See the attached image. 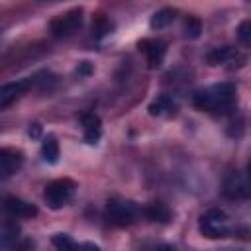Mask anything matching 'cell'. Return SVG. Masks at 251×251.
I'll return each instance as SVG.
<instances>
[{
	"instance_id": "6da1fadb",
	"label": "cell",
	"mask_w": 251,
	"mask_h": 251,
	"mask_svg": "<svg viewBox=\"0 0 251 251\" xmlns=\"http://www.w3.org/2000/svg\"><path fill=\"white\" fill-rule=\"evenodd\" d=\"M235 100H237V88L233 82L204 86L192 94V106L200 112H226L233 108Z\"/></svg>"
},
{
	"instance_id": "7a4b0ae2",
	"label": "cell",
	"mask_w": 251,
	"mask_h": 251,
	"mask_svg": "<svg viewBox=\"0 0 251 251\" xmlns=\"http://www.w3.org/2000/svg\"><path fill=\"white\" fill-rule=\"evenodd\" d=\"M198 229L208 239H224V237H229L235 233V226H233L231 218L224 210H218V208L206 210L200 216Z\"/></svg>"
},
{
	"instance_id": "3957f363",
	"label": "cell",
	"mask_w": 251,
	"mask_h": 251,
	"mask_svg": "<svg viewBox=\"0 0 251 251\" xmlns=\"http://www.w3.org/2000/svg\"><path fill=\"white\" fill-rule=\"evenodd\" d=\"M143 214V208L127 198H108L106 200V218L116 226H129Z\"/></svg>"
},
{
	"instance_id": "277c9868",
	"label": "cell",
	"mask_w": 251,
	"mask_h": 251,
	"mask_svg": "<svg viewBox=\"0 0 251 251\" xmlns=\"http://www.w3.org/2000/svg\"><path fill=\"white\" fill-rule=\"evenodd\" d=\"M75 190H76V182L73 178H57V180H51L45 190H43V200L47 202V206L51 210H59L63 208L73 196H75Z\"/></svg>"
},
{
	"instance_id": "5b68a950",
	"label": "cell",
	"mask_w": 251,
	"mask_h": 251,
	"mask_svg": "<svg viewBox=\"0 0 251 251\" xmlns=\"http://www.w3.org/2000/svg\"><path fill=\"white\" fill-rule=\"evenodd\" d=\"M80 25H82V8H73V10L57 16L55 20H51L49 29L55 37H67V35L75 33Z\"/></svg>"
},
{
	"instance_id": "8992f818",
	"label": "cell",
	"mask_w": 251,
	"mask_h": 251,
	"mask_svg": "<svg viewBox=\"0 0 251 251\" xmlns=\"http://www.w3.org/2000/svg\"><path fill=\"white\" fill-rule=\"evenodd\" d=\"M224 196L231 198V200H239V198H249L251 196V180L247 178V175H239V173H229L224 180V188H222Z\"/></svg>"
},
{
	"instance_id": "52a82bcc",
	"label": "cell",
	"mask_w": 251,
	"mask_h": 251,
	"mask_svg": "<svg viewBox=\"0 0 251 251\" xmlns=\"http://www.w3.org/2000/svg\"><path fill=\"white\" fill-rule=\"evenodd\" d=\"M33 84H37L35 76H27L22 80H14V82H6L0 86V108L10 106L16 98H20L22 94H25Z\"/></svg>"
},
{
	"instance_id": "ba28073f",
	"label": "cell",
	"mask_w": 251,
	"mask_h": 251,
	"mask_svg": "<svg viewBox=\"0 0 251 251\" xmlns=\"http://www.w3.org/2000/svg\"><path fill=\"white\" fill-rule=\"evenodd\" d=\"M24 165V153L16 147H2L0 149V173L2 178H10L12 175H16Z\"/></svg>"
},
{
	"instance_id": "9c48e42d",
	"label": "cell",
	"mask_w": 251,
	"mask_h": 251,
	"mask_svg": "<svg viewBox=\"0 0 251 251\" xmlns=\"http://www.w3.org/2000/svg\"><path fill=\"white\" fill-rule=\"evenodd\" d=\"M137 47H139V51L145 55L149 69H157V67L163 63L165 53H167V45H165V41H161V39H141V41L137 43Z\"/></svg>"
},
{
	"instance_id": "30bf717a",
	"label": "cell",
	"mask_w": 251,
	"mask_h": 251,
	"mask_svg": "<svg viewBox=\"0 0 251 251\" xmlns=\"http://www.w3.org/2000/svg\"><path fill=\"white\" fill-rule=\"evenodd\" d=\"M4 210L12 218H35L37 216V206L18 196H6Z\"/></svg>"
},
{
	"instance_id": "8fae6325",
	"label": "cell",
	"mask_w": 251,
	"mask_h": 251,
	"mask_svg": "<svg viewBox=\"0 0 251 251\" xmlns=\"http://www.w3.org/2000/svg\"><path fill=\"white\" fill-rule=\"evenodd\" d=\"M82 131H84V141L88 145H96L100 135H102V122L96 114H82L80 116Z\"/></svg>"
},
{
	"instance_id": "7c38bea8",
	"label": "cell",
	"mask_w": 251,
	"mask_h": 251,
	"mask_svg": "<svg viewBox=\"0 0 251 251\" xmlns=\"http://www.w3.org/2000/svg\"><path fill=\"white\" fill-rule=\"evenodd\" d=\"M237 57H239V53H237L235 47H231V45H222V47H216V49L208 51L206 61H208V65H212V67H218V65L229 63V61H233V59H237ZM239 59H241V57H239Z\"/></svg>"
},
{
	"instance_id": "4fadbf2b",
	"label": "cell",
	"mask_w": 251,
	"mask_h": 251,
	"mask_svg": "<svg viewBox=\"0 0 251 251\" xmlns=\"http://www.w3.org/2000/svg\"><path fill=\"white\" fill-rule=\"evenodd\" d=\"M143 216L147 218V220H151V222H157V224H167V222H171V218H173V212H171V208L165 204V202H151V204H147L145 208H143Z\"/></svg>"
},
{
	"instance_id": "5bb4252c",
	"label": "cell",
	"mask_w": 251,
	"mask_h": 251,
	"mask_svg": "<svg viewBox=\"0 0 251 251\" xmlns=\"http://www.w3.org/2000/svg\"><path fill=\"white\" fill-rule=\"evenodd\" d=\"M41 157L45 163L55 165L59 161V141L53 133H47L41 141Z\"/></svg>"
},
{
	"instance_id": "9a60e30c",
	"label": "cell",
	"mask_w": 251,
	"mask_h": 251,
	"mask_svg": "<svg viewBox=\"0 0 251 251\" xmlns=\"http://www.w3.org/2000/svg\"><path fill=\"white\" fill-rule=\"evenodd\" d=\"M175 18H176V10L167 6V8L157 10V12L151 16L149 25H151V29H163V27H167L169 24H173Z\"/></svg>"
},
{
	"instance_id": "2e32d148",
	"label": "cell",
	"mask_w": 251,
	"mask_h": 251,
	"mask_svg": "<svg viewBox=\"0 0 251 251\" xmlns=\"http://www.w3.org/2000/svg\"><path fill=\"white\" fill-rule=\"evenodd\" d=\"M175 102H173V98L171 96H167V94H161V96H157L151 104H149V114L151 116H163V114H171V112H175Z\"/></svg>"
},
{
	"instance_id": "e0dca14e",
	"label": "cell",
	"mask_w": 251,
	"mask_h": 251,
	"mask_svg": "<svg viewBox=\"0 0 251 251\" xmlns=\"http://www.w3.org/2000/svg\"><path fill=\"white\" fill-rule=\"evenodd\" d=\"M18 235H20V226H18L16 218H12V216L6 218L4 224H2V243L10 245V243H14L18 239Z\"/></svg>"
},
{
	"instance_id": "ac0fdd59",
	"label": "cell",
	"mask_w": 251,
	"mask_h": 251,
	"mask_svg": "<svg viewBox=\"0 0 251 251\" xmlns=\"http://www.w3.org/2000/svg\"><path fill=\"white\" fill-rule=\"evenodd\" d=\"M51 243L57 251H78V245L76 241L69 235V233H55L51 237Z\"/></svg>"
},
{
	"instance_id": "d6986e66",
	"label": "cell",
	"mask_w": 251,
	"mask_h": 251,
	"mask_svg": "<svg viewBox=\"0 0 251 251\" xmlns=\"http://www.w3.org/2000/svg\"><path fill=\"white\" fill-rule=\"evenodd\" d=\"M112 31V22L106 18V16H96L94 20H92V35L96 37V39H102L104 35H108Z\"/></svg>"
},
{
	"instance_id": "ffe728a7",
	"label": "cell",
	"mask_w": 251,
	"mask_h": 251,
	"mask_svg": "<svg viewBox=\"0 0 251 251\" xmlns=\"http://www.w3.org/2000/svg\"><path fill=\"white\" fill-rule=\"evenodd\" d=\"M200 33H202V22L194 16H188L184 20V37L196 39V37H200Z\"/></svg>"
},
{
	"instance_id": "44dd1931",
	"label": "cell",
	"mask_w": 251,
	"mask_h": 251,
	"mask_svg": "<svg viewBox=\"0 0 251 251\" xmlns=\"http://www.w3.org/2000/svg\"><path fill=\"white\" fill-rule=\"evenodd\" d=\"M237 37L243 45L251 47V20H243L237 27Z\"/></svg>"
},
{
	"instance_id": "7402d4cb",
	"label": "cell",
	"mask_w": 251,
	"mask_h": 251,
	"mask_svg": "<svg viewBox=\"0 0 251 251\" xmlns=\"http://www.w3.org/2000/svg\"><path fill=\"white\" fill-rule=\"evenodd\" d=\"M76 73L82 75V76H84V75H90V73H92V65H90L88 61H80L78 67H76Z\"/></svg>"
},
{
	"instance_id": "603a6c76",
	"label": "cell",
	"mask_w": 251,
	"mask_h": 251,
	"mask_svg": "<svg viewBox=\"0 0 251 251\" xmlns=\"http://www.w3.org/2000/svg\"><path fill=\"white\" fill-rule=\"evenodd\" d=\"M27 135L29 137H39L41 135V126L39 124H31L29 129H27Z\"/></svg>"
},
{
	"instance_id": "cb8c5ba5",
	"label": "cell",
	"mask_w": 251,
	"mask_h": 251,
	"mask_svg": "<svg viewBox=\"0 0 251 251\" xmlns=\"http://www.w3.org/2000/svg\"><path fill=\"white\" fill-rule=\"evenodd\" d=\"M80 249H82V251H100V247H98V245H94V243H90V241L82 243V245H80Z\"/></svg>"
},
{
	"instance_id": "d4e9b609",
	"label": "cell",
	"mask_w": 251,
	"mask_h": 251,
	"mask_svg": "<svg viewBox=\"0 0 251 251\" xmlns=\"http://www.w3.org/2000/svg\"><path fill=\"white\" fill-rule=\"evenodd\" d=\"M153 251H176L173 245H167V243H163V245H157V247H153Z\"/></svg>"
},
{
	"instance_id": "484cf974",
	"label": "cell",
	"mask_w": 251,
	"mask_h": 251,
	"mask_svg": "<svg viewBox=\"0 0 251 251\" xmlns=\"http://www.w3.org/2000/svg\"><path fill=\"white\" fill-rule=\"evenodd\" d=\"M247 178L251 180V159H249V163H247Z\"/></svg>"
}]
</instances>
